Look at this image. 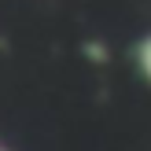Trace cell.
<instances>
[{
	"mask_svg": "<svg viewBox=\"0 0 151 151\" xmlns=\"http://www.w3.org/2000/svg\"><path fill=\"white\" fill-rule=\"evenodd\" d=\"M133 66H137V74L147 81V88H151V29L133 41Z\"/></svg>",
	"mask_w": 151,
	"mask_h": 151,
	"instance_id": "obj_1",
	"label": "cell"
},
{
	"mask_svg": "<svg viewBox=\"0 0 151 151\" xmlns=\"http://www.w3.org/2000/svg\"><path fill=\"white\" fill-rule=\"evenodd\" d=\"M0 151H11V147H7V144H4V140H0Z\"/></svg>",
	"mask_w": 151,
	"mask_h": 151,
	"instance_id": "obj_2",
	"label": "cell"
}]
</instances>
